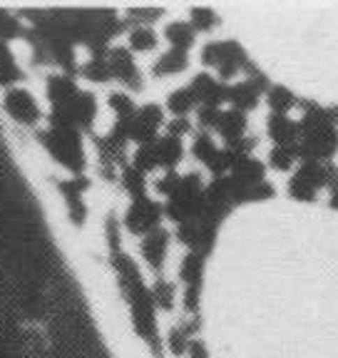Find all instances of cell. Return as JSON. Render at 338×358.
I'll use <instances>...</instances> for the list:
<instances>
[{"label": "cell", "instance_id": "ba28073f", "mask_svg": "<svg viewBox=\"0 0 338 358\" xmlns=\"http://www.w3.org/2000/svg\"><path fill=\"white\" fill-rule=\"evenodd\" d=\"M164 38L172 43L175 50L186 52L194 45V28L189 22H169L167 30H164Z\"/></svg>", "mask_w": 338, "mask_h": 358}, {"label": "cell", "instance_id": "5bb4252c", "mask_svg": "<svg viewBox=\"0 0 338 358\" xmlns=\"http://www.w3.org/2000/svg\"><path fill=\"white\" fill-rule=\"evenodd\" d=\"M197 102L199 100H197V95L192 92V87H182V90H177V92H172V95H169L167 107L175 112L177 117H184L186 112L192 110Z\"/></svg>", "mask_w": 338, "mask_h": 358}, {"label": "cell", "instance_id": "6da1fadb", "mask_svg": "<svg viewBox=\"0 0 338 358\" xmlns=\"http://www.w3.org/2000/svg\"><path fill=\"white\" fill-rule=\"evenodd\" d=\"M159 217H162V207H159L157 201H152L149 196L145 199H137L127 214H124V224H127V229L132 234H149V231L157 229Z\"/></svg>", "mask_w": 338, "mask_h": 358}, {"label": "cell", "instance_id": "4316f807", "mask_svg": "<svg viewBox=\"0 0 338 358\" xmlns=\"http://www.w3.org/2000/svg\"><path fill=\"white\" fill-rule=\"evenodd\" d=\"M184 132H189V122H186L184 117H175V122L169 124V137H177V140H179Z\"/></svg>", "mask_w": 338, "mask_h": 358}, {"label": "cell", "instance_id": "cb8c5ba5", "mask_svg": "<svg viewBox=\"0 0 338 358\" xmlns=\"http://www.w3.org/2000/svg\"><path fill=\"white\" fill-rule=\"evenodd\" d=\"M221 115H224V112H221L219 107H202V110H199V124L207 129H216L221 122Z\"/></svg>", "mask_w": 338, "mask_h": 358}, {"label": "cell", "instance_id": "5b68a950", "mask_svg": "<svg viewBox=\"0 0 338 358\" xmlns=\"http://www.w3.org/2000/svg\"><path fill=\"white\" fill-rule=\"evenodd\" d=\"M216 132L224 137L229 147H234L239 140H244V132H247V117H244V112H239V110L224 112Z\"/></svg>", "mask_w": 338, "mask_h": 358}, {"label": "cell", "instance_id": "d4e9b609", "mask_svg": "<svg viewBox=\"0 0 338 358\" xmlns=\"http://www.w3.org/2000/svg\"><path fill=\"white\" fill-rule=\"evenodd\" d=\"M269 196H274V187H271L269 182H261V185L249 189L247 201H261V199H269Z\"/></svg>", "mask_w": 338, "mask_h": 358}, {"label": "cell", "instance_id": "30bf717a", "mask_svg": "<svg viewBox=\"0 0 338 358\" xmlns=\"http://www.w3.org/2000/svg\"><path fill=\"white\" fill-rule=\"evenodd\" d=\"M204 259L207 257H202V254H197V252L186 254L184 257V262H182V266H179V276L186 284V289H189V286H202Z\"/></svg>", "mask_w": 338, "mask_h": 358}, {"label": "cell", "instance_id": "484cf974", "mask_svg": "<svg viewBox=\"0 0 338 358\" xmlns=\"http://www.w3.org/2000/svg\"><path fill=\"white\" fill-rule=\"evenodd\" d=\"M323 167H326V189L336 192L338 189V167L333 162H326Z\"/></svg>", "mask_w": 338, "mask_h": 358}, {"label": "cell", "instance_id": "44dd1931", "mask_svg": "<svg viewBox=\"0 0 338 358\" xmlns=\"http://www.w3.org/2000/svg\"><path fill=\"white\" fill-rule=\"evenodd\" d=\"M288 194H291L293 199H299V201H314L318 192L311 189V187L306 185V182H301V179L296 177V174H293V177L288 179Z\"/></svg>", "mask_w": 338, "mask_h": 358}, {"label": "cell", "instance_id": "f546056e", "mask_svg": "<svg viewBox=\"0 0 338 358\" xmlns=\"http://www.w3.org/2000/svg\"><path fill=\"white\" fill-rule=\"evenodd\" d=\"M328 204H331V207L338 212V189H336V192H331V199H328Z\"/></svg>", "mask_w": 338, "mask_h": 358}, {"label": "cell", "instance_id": "9a60e30c", "mask_svg": "<svg viewBox=\"0 0 338 358\" xmlns=\"http://www.w3.org/2000/svg\"><path fill=\"white\" fill-rule=\"evenodd\" d=\"M122 185H124V189L130 192L132 194V199H145V174L140 172V169H135V167H127L124 169V177H122Z\"/></svg>", "mask_w": 338, "mask_h": 358}, {"label": "cell", "instance_id": "603a6c76", "mask_svg": "<svg viewBox=\"0 0 338 358\" xmlns=\"http://www.w3.org/2000/svg\"><path fill=\"white\" fill-rule=\"evenodd\" d=\"M167 343H169V348H172L175 356H182V353H186V348H189V336H186L182 329H172L169 331Z\"/></svg>", "mask_w": 338, "mask_h": 358}, {"label": "cell", "instance_id": "83f0119b", "mask_svg": "<svg viewBox=\"0 0 338 358\" xmlns=\"http://www.w3.org/2000/svg\"><path fill=\"white\" fill-rule=\"evenodd\" d=\"M186 353H189V358H209L207 346H204L202 341H189V348H186Z\"/></svg>", "mask_w": 338, "mask_h": 358}, {"label": "cell", "instance_id": "ac0fdd59", "mask_svg": "<svg viewBox=\"0 0 338 358\" xmlns=\"http://www.w3.org/2000/svg\"><path fill=\"white\" fill-rule=\"evenodd\" d=\"M84 78L95 80V83H108L110 78H112V73H110V65L105 57H92L87 65L82 67Z\"/></svg>", "mask_w": 338, "mask_h": 358}, {"label": "cell", "instance_id": "7402d4cb", "mask_svg": "<svg viewBox=\"0 0 338 358\" xmlns=\"http://www.w3.org/2000/svg\"><path fill=\"white\" fill-rule=\"evenodd\" d=\"M15 75H17V67H15V62H13V57H10V52L0 45V83H8V80H15Z\"/></svg>", "mask_w": 338, "mask_h": 358}, {"label": "cell", "instance_id": "ffe728a7", "mask_svg": "<svg viewBox=\"0 0 338 358\" xmlns=\"http://www.w3.org/2000/svg\"><path fill=\"white\" fill-rule=\"evenodd\" d=\"M216 25V15L212 10H207V8H194L192 10V28L194 33L197 30H202V33H209V30Z\"/></svg>", "mask_w": 338, "mask_h": 358}, {"label": "cell", "instance_id": "f1b7e54d", "mask_svg": "<svg viewBox=\"0 0 338 358\" xmlns=\"http://www.w3.org/2000/svg\"><path fill=\"white\" fill-rule=\"evenodd\" d=\"M326 117H328V122H331L333 127L338 129V105H333V107H326Z\"/></svg>", "mask_w": 338, "mask_h": 358}, {"label": "cell", "instance_id": "2e32d148", "mask_svg": "<svg viewBox=\"0 0 338 358\" xmlns=\"http://www.w3.org/2000/svg\"><path fill=\"white\" fill-rule=\"evenodd\" d=\"M130 45L140 52L154 50V48H157V35L147 28V25H142V28H135L130 33Z\"/></svg>", "mask_w": 338, "mask_h": 358}, {"label": "cell", "instance_id": "4fadbf2b", "mask_svg": "<svg viewBox=\"0 0 338 358\" xmlns=\"http://www.w3.org/2000/svg\"><path fill=\"white\" fill-rule=\"evenodd\" d=\"M186 65H189V60H186V52L175 50V48H172V50L164 52V55L157 60V65H154V75L182 73V70H186Z\"/></svg>", "mask_w": 338, "mask_h": 358}, {"label": "cell", "instance_id": "7c38bea8", "mask_svg": "<svg viewBox=\"0 0 338 358\" xmlns=\"http://www.w3.org/2000/svg\"><path fill=\"white\" fill-rule=\"evenodd\" d=\"M296 177L316 192L326 187V167H323V162H301V167L296 169Z\"/></svg>", "mask_w": 338, "mask_h": 358}, {"label": "cell", "instance_id": "8992f818", "mask_svg": "<svg viewBox=\"0 0 338 358\" xmlns=\"http://www.w3.org/2000/svg\"><path fill=\"white\" fill-rule=\"evenodd\" d=\"M6 107L15 120H23V122H35L38 120V105H35L33 97L28 92H23V90L10 92L6 100Z\"/></svg>", "mask_w": 338, "mask_h": 358}, {"label": "cell", "instance_id": "3957f363", "mask_svg": "<svg viewBox=\"0 0 338 358\" xmlns=\"http://www.w3.org/2000/svg\"><path fill=\"white\" fill-rule=\"evenodd\" d=\"M108 65H110L112 78H117L119 83L127 85V87H132V90H142L140 70H137L130 50H124V48H115V50H110Z\"/></svg>", "mask_w": 338, "mask_h": 358}, {"label": "cell", "instance_id": "d6986e66", "mask_svg": "<svg viewBox=\"0 0 338 358\" xmlns=\"http://www.w3.org/2000/svg\"><path fill=\"white\" fill-rule=\"evenodd\" d=\"M296 162V152L293 150H286V147H274L269 155V164L279 172H288Z\"/></svg>", "mask_w": 338, "mask_h": 358}, {"label": "cell", "instance_id": "277c9868", "mask_svg": "<svg viewBox=\"0 0 338 358\" xmlns=\"http://www.w3.org/2000/svg\"><path fill=\"white\" fill-rule=\"evenodd\" d=\"M167 246H169V234L164 229L149 231V234H145V239H142V254H145L147 264H149L154 271H162L164 257H167Z\"/></svg>", "mask_w": 338, "mask_h": 358}, {"label": "cell", "instance_id": "e0dca14e", "mask_svg": "<svg viewBox=\"0 0 338 358\" xmlns=\"http://www.w3.org/2000/svg\"><path fill=\"white\" fill-rule=\"evenodd\" d=\"M152 301H154V306L169 311V308L175 306V286L169 284V281L159 279L157 284H154V289H152Z\"/></svg>", "mask_w": 338, "mask_h": 358}, {"label": "cell", "instance_id": "9c48e42d", "mask_svg": "<svg viewBox=\"0 0 338 358\" xmlns=\"http://www.w3.org/2000/svg\"><path fill=\"white\" fill-rule=\"evenodd\" d=\"M157 145V157H159V167L164 169H175V164L182 159V142L177 140V137H162V140L154 142Z\"/></svg>", "mask_w": 338, "mask_h": 358}, {"label": "cell", "instance_id": "7a4b0ae2", "mask_svg": "<svg viewBox=\"0 0 338 358\" xmlns=\"http://www.w3.org/2000/svg\"><path fill=\"white\" fill-rule=\"evenodd\" d=\"M266 129H269V137L274 140L277 147H286V150H299V140H301V127L299 122L288 120L286 115H269V122H266Z\"/></svg>", "mask_w": 338, "mask_h": 358}, {"label": "cell", "instance_id": "8fae6325", "mask_svg": "<svg viewBox=\"0 0 338 358\" xmlns=\"http://www.w3.org/2000/svg\"><path fill=\"white\" fill-rule=\"evenodd\" d=\"M266 100H269V107L274 115H286L293 105H299V100L293 97V92L284 85H271L269 92H266Z\"/></svg>", "mask_w": 338, "mask_h": 358}, {"label": "cell", "instance_id": "52a82bcc", "mask_svg": "<svg viewBox=\"0 0 338 358\" xmlns=\"http://www.w3.org/2000/svg\"><path fill=\"white\" fill-rule=\"evenodd\" d=\"M259 97H261V90L256 87L254 83H239L234 87H229L226 92V100H231L234 110L239 112H247V110H254V107L259 105Z\"/></svg>", "mask_w": 338, "mask_h": 358}]
</instances>
